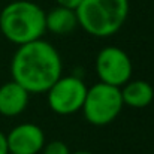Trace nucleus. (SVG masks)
Returning a JSON list of instances; mask_svg holds the SVG:
<instances>
[{
	"instance_id": "1",
	"label": "nucleus",
	"mask_w": 154,
	"mask_h": 154,
	"mask_svg": "<svg viewBox=\"0 0 154 154\" xmlns=\"http://www.w3.org/2000/svg\"><path fill=\"white\" fill-rule=\"evenodd\" d=\"M63 61L50 42L36 39L20 45L11 61L12 81L24 87L30 94L47 93L61 76Z\"/></svg>"
},
{
	"instance_id": "2",
	"label": "nucleus",
	"mask_w": 154,
	"mask_h": 154,
	"mask_svg": "<svg viewBox=\"0 0 154 154\" xmlns=\"http://www.w3.org/2000/svg\"><path fill=\"white\" fill-rule=\"evenodd\" d=\"M0 32L15 45L42 39L45 29L44 9L29 0H17L6 5L0 12Z\"/></svg>"
},
{
	"instance_id": "3",
	"label": "nucleus",
	"mask_w": 154,
	"mask_h": 154,
	"mask_svg": "<svg viewBox=\"0 0 154 154\" xmlns=\"http://www.w3.org/2000/svg\"><path fill=\"white\" fill-rule=\"evenodd\" d=\"M78 26L94 38L114 36L129 17V0H82L75 9Z\"/></svg>"
},
{
	"instance_id": "4",
	"label": "nucleus",
	"mask_w": 154,
	"mask_h": 154,
	"mask_svg": "<svg viewBox=\"0 0 154 154\" xmlns=\"http://www.w3.org/2000/svg\"><path fill=\"white\" fill-rule=\"evenodd\" d=\"M123 106L124 103L121 99L120 87L97 82L87 88L81 111L90 124L106 126L118 117Z\"/></svg>"
},
{
	"instance_id": "5",
	"label": "nucleus",
	"mask_w": 154,
	"mask_h": 154,
	"mask_svg": "<svg viewBox=\"0 0 154 154\" xmlns=\"http://www.w3.org/2000/svg\"><path fill=\"white\" fill-rule=\"evenodd\" d=\"M87 88L88 87L81 78L61 75L47 91L50 109L58 115H70L81 111Z\"/></svg>"
},
{
	"instance_id": "6",
	"label": "nucleus",
	"mask_w": 154,
	"mask_h": 154,
	"mask_svg": "<svg viewBox=\"0 0 154 154\" xmlns=\"http://www.w3.org/2000/svg\"><path fill=\"white\" fill-rule=\"evenodd\" d=\"M96 72L100 82L123 87L132 78L133 66L126 51L117 47H105L96 57Z\"/></svg>"
},
{
	"instance_id": "7",
	"label": "nucleus",
	"mask_w": 154,
	"mask_h": 154,
	"mask_svg": "<svg viewBox=\"0 0 154 154\" xmlns=\"http://www.w3.org/2000/svg\"><path fill=\"white\" fill-rule=\"evenodd\" d=\"M9 154H38L45 145L44 130L33 123H23L6 135Z\"/></svg>"
},
{
	"instance_id": "8",
	"label": "nucleus",
	"mask_w": 154,
	"mask_h": 154,
	"mask_svg": "<svg viewBox=\"0 0 154 154\" xmlns=\"http://www.w3.org/2000/svg\"><path fill=\"white\" fill-rule=\"evenodd\" d=\"M30 93L15 81L0 85V115L17 117L23 114L29 105Z\"/></svg>"
},
{
	"instance_id": "9",
	"label": "nucleus",
	"mask_w": 154,
	"mask_h": 154,
	"mask_svg": "<svg viewBox=\"0 0 154 154\" xmlns=\"http://www.w3.org/2000/svg\"><path fill=\"white\" fill-rule=\"evenodd\" d=\"M120 91L123 103L135 109L147 108L154 99L153 85L145 79H129L123 85V88H120Z\"/></svg>"
},
{
	"instance_id": "10",
	"label": "nucleus",
	"mask_w": 154,
	"mask_h": 154,
	"mask_svg": "<svg viewBox=\"0 0 154 154\" xmlns=\"http://www.w3.org/2000/svg\"><path fill=\"white\" fill-rule=\"evenodd\" d=\"M78 27L76 12L73 9H67L63 6H57L45 14V29L54 35L63 36L72 33Z\"/></svg>"
},
{
	"instance_id": "11",
	"label": "nucleus",
	"mask_w": 154,
	"mask_h": 154,
	"mask_svg": "<svg viewBox=\"0 0 154 154\" xmlns=\"http://www.w3.org/2000/svg\"><path fill=\"white\" fill-rule=\"evenodd\" d=\"M42 154H70V150L67 147V144H64L63 141H51L48 144L44 145Z\"/></svg>"
},
{
	"instance_id": "12",
	"label": "nucleus",
	"mask_w": 154,
	"mask_h": 154,
	"mask_svg": "<svg viewBox=\"0 0 154 154\" xmlns=\"http://www.w3.org/2000/svg\"><path fill=\"white\" fill-rule=\"evenodd\" d=\"M58 6H63V8H67V9H76L82 0H55Z\"/></svg>"
},
{
	"instance_id": "13",
	"label": "nucleus",
	"mask_w": 154,
	"mask_h": 154,
	"mask_svg": "<svg viewBox=\"0 0 154 154\" xmlns=\"http://www.w3.org/2000/svg\"><path fill=\"white\" fill-rule=\"evenodd\" d=\"M0 154H9L8 153V142H6V135L0 130Z\"/></svg>"
},
{
	"instance_id": "14",
	"label": "nucleus",
	"mask_w": 154,
	"mask_h": 154,
	"mask_svg": "<svg viewBox=\"0 0 154 154\" xmlns=\"http://www.w3.org/2000/svg\"><path fill=\"white\" fill-rule=\"evenodd\" d=\"M70 154H93V153H90L87 150H79V151H75V153H70Z\"/></svg>"
}]
</instances>
